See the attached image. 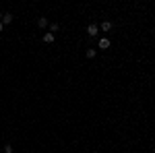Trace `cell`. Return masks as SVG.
Segmentation results:
<instances>
[{"label": "cell", "mask_w": 155, "mask_h": 153, "mask_svg": "<svg viewBox=\"0 0 155 153\" xmlns=\"http://www.w3.org/2000/svg\"><path fill=\"white\" fill-rule=\"evenodd\" d=\"M2 15H4V13H0V21H2Z\"/></svg>", "instance_id": "8fae6325"}, {"label": "cell", "mask_w": 155, "mask_h": 153, "mask_svg": "<svg viewBox=\"0 0 155 153\" xmlns=\"http://www.w3.org/2000/svg\"><path fill=\"white\" fill-rule=\"evenodd\" d=\"M110 46H112V41H110L108 37H99V48L101 50H108Z\"/></svg>", "instance_id": "7a4b0ae2"}, {"label": "cell", "mask_w": 155, "mask_h": 153, "mask_svg": "<svg viewBox=\"0 0 155 153\" xmlns=\"http://www.w3.org/2000/svg\"><path fill=\"white\" fill-rule=\"evenodd\" d=\"M13 23V15L10 13H4L2 15V25H10Z\"/></svg>", "instance_id": "277c9868"}, {"label": "cell", "mask_w": 155, "mask_h": 153, "mask_svg": "<svg viewBox=\"0 0 155 153\" xmlns=\"http://www.w3.org/2000/svg\"><path fill=\"white\" fill-rule=\"evenodd\" d=\"M48 23H50V21H48L46 17H39V19H37V27H41V29H46Z\"/></svg>", "instance_id": "3957f363"}, {"label": "cell", "mask_w": 155, "mask_h": 153, "mask_svg": "<svg viewBox=\"0 0 155 153\" xmlns=\"http://www.w3.org/2000/svg\"><path fill=\"white\" fill-rule=\"evenodd\" d=\"M4 153H15V149H13V145H10V143H6V145H4Z\"/></svg>", "instance_id": "52a82bcc"}, {"label": "cell", "mask_w": 155, "mask_h": 153, "mask_svg": "<svg viewBox=\"0 0 155 153\" xmlns=\"http://www.w3.org/2000/svg\"><path fill=\"white\" fill-rule=\"evenodd\" d=\"M43 41H46V43H52V41H54V33H46V35H43Z\"/></svg>", "instance_id": "8992f818"}, {"label": "cell", "mask_w": 155, "mask_h": 153, "mask_svg": "<svg viewBox=\"0 0 155 153\" xmlns=\"http://www.w3.org/2000/svg\"><path fill=\"white\" fill-rule=\"evenodd\" d=\"M58 29H60L58 23H50V31H58Z\"/></svg>", "instance_id": "9c48e42d"}, {"label": "cell", "mask_w": 155, "mask_h": 153, "mask_svg": "<svg viewBox=\"0 0 155 153\" xmlns=\"http://www.w3.org/2000/svg\"><path fill=\"white\" fill-rule=\"evenodd\" d=\"M99 27H101V31H110V29H112V21H103Z\"/></svg>", "instance_id": "5b68a950"}, {"label": "cell", "mask_w": 155, "mask_h": 153, "mask_svg": "<svg viewBox=\"0 0 155 153\" xmlns=\"http://www.w3.org/2000/svg\"><path fill=\"white\" fill-rule=\"evenodd\" d=\"M2 29H4V25H2V21H0V31H2Z\"/></svg>", "instance_id": "30bf717a"}, {"label": "cell", "mask_w": 155, "mask_h": 153, "mask_svg": "<svg viewBox=\"0 0 155 153\" xmlns=\"http://www.w3.org/2000/svg\"><path fill=\"white\" fill-rule=\"evenodd\" d=\"M95 54H97L95 50H87V52H85V56H87V58H95Z\"/></svg>", "instance_id": "ba28073f"}, {"label": "cell", "mask_w": 155, "mask_h": 153, "mask_svg": "<svg viewBox=\"0 0 155 153\" xmlns=\"http://www.w3.org/2000/svg\"><path fill=\"white\" fill-rule=\"evenodd\" d=\"M97 33H99V25L97 23H89V25H87V35L97 37Z\"/></svg>", "instance_id": "6da1fadb"}]
</instances>
